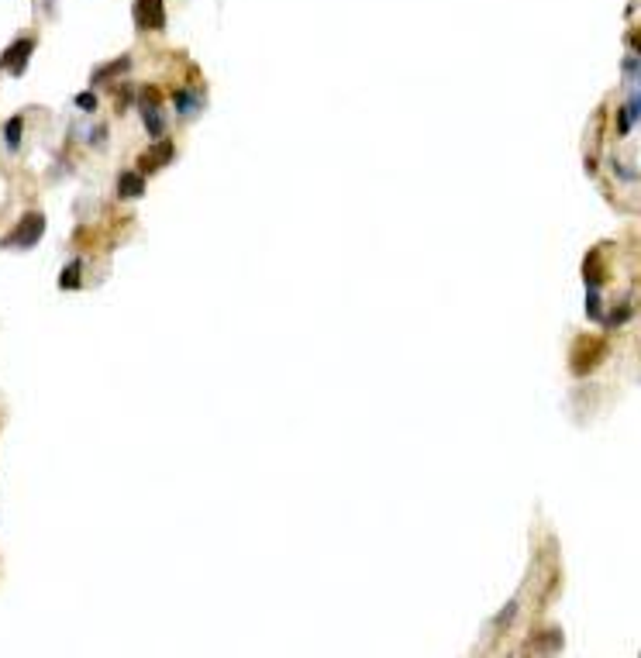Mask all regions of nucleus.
Wrapping results in <instances>:
<instances>
[{
    "mask_svg": "<svg viewBox=\"0 0 641 658\" xmlns=\"http://www.w3.org/2000/svg\"><path fill=\"white\" fill-rule=\"evenodd\" d=\"M76 107H83V110H97V96H93V94H80V96H76Z\"/></svg>",
    "mask_w": 641,
    "mask_h": 658,
    "instance_id": "12",
    "label": "nucleus"
},
{
    "mask_svg": "<svg viewBox=\"0 0 641 658\" xmlns=\"http://www.w3.org/2000/svg\"><path fill=\"white\" fill-rule=\"evenodd\" d=\"M173 103H176L180 114H193L200 100H197V94H190V90H180V94H173Z\"/></svg>",
    "mask_w": 641,
    "mask_h": 658,
    "instance_id": "10",
    "label": "nucleus"
},
{
    "mask_svg": "<svg viewBox=\"0 0 641 658\" xmlns=\"http://www.w3.org/2000/svg\"><path fill=\"white\" fill-rule=\"evenodd\" d=\"M142 121H145L149 135H156V138L166 131V121H163V114H159V107H156V90H145V94H142Z\"/></svg>",
    "mask_w": 641,
    "mask_h": 658,
    "instance_id": "4",
    "label": "nucleus"
},
{
    "mask_svg": "<svg viewBox=\"0 0 641 658\" xmlns=\"http://www.w3.org/2000/svg\"><path fill=\"white\" fill-rule=\"evenodd\" d=\"M635 121H638V100H635V96H631V103H628V107H624V117H621V124H617V131H621V135H628V131H631V124H635Z\"/></svg>",
    "mask_w": 641,
    "mask_h": 658,
    "instance_id": "11",
    "label": "nucleus"
},
{
    "mask_svg": "<svg viewBox=\"0 0 641 658\" xmlns=\"http://www.w3.org/2000/svg\"><path fill=\"white\" fill-rule=\"evenodd\" d=\"M131 66V59H117V62H110V66H103V69H97L93 73V83H103V80H110V76H117V73H124Z\"/></svg>",
    "mask_w": 641,
    "mask_h": 658,
    "instance_id": "9",
    "label": "nucleus"
},
{
    "mask_svg": "<svg viewBox=\"0 0 641 658\" xmlns=\"http://www.w3.org/2000/svg\"><path fill=\"white\" fill-rule=\"evenodd\" d=\"M135 24L142 31H163L166 28V7H163V0H135Z\"/></svg>",
    "mask_w": 641,
    "mask_h": 658,
    "instance_id": "2",
    "label": "nucleus"
},
{
    "mask_svg": "<svg viewBox=\"0 0 641 658\" xmlns=\"http://www.w3.org/2000/svg\"><path fill=\"white\" fill-rule=\"evenodd\" d=\"M35 52V42L31 38H17L7 52H3V59H0V69H10L14 76H21L24 69H28V56Z\"/></svg>",
    "mask_w": 641,
    "mask_h": 658,
    "instance_id": "3",
    "label": "nucleus"
},
{
    "mask_svg": "<svg viewBox=\"0 0 641 658\" xmlns=\"http://www.w3.org/2000/svg\"><path fill=\"white\" fill-rule=\"evenodd\" d=\"M80 269H83V262L76 259V262H69L66 269H63V276H59V286L63 289H76L80 286Z\"/></svg>",
    "mask_w": 641,
    "mask_h": 658,
    "instance_id": "8",
    "label": "nucleus"
},
{
    "mask_svg": "<svg viewBox=\"0 0 641 658\" xmlns=\"http://www.w3.org/2000/svg\"><path fill=\"white\" fill-rule=\"evenodd\" d=\"M173 155H176L173 142H166V138H163V142H159L152 152H145V155L138 159V166H142V173H156V169H163V166H166Z\"/></svg>",
    "mask_w": 641,
    "mask_h": 658,
    "instance_id": "5",
    "label": "nucleus"
},
{
    "mask_svg": "<svg viewBox=\"0 0 641 658\" xmlns=\"http://www.w3.org/2000/svg\"><path fill=\"white\" fill-rule=\"evenodd\" d=\"M21 128H24V117H21V114H17V117H10V121L3 124V142H7V149H10V152L21 145Z\"/></svg>",
    "mask_w": 641,
    "mask_h": 658,
    "instance_id": "7",
    "label": "nucleus"
},
{
    "mask_svg": "<svg viewBox=\"0 0 641 658\" xmlns=\"http://www.w3.org/2000/svg\"><path fill=\"white\" fill-rule=\"evenodd\" d=\"M142 193H145L142 173H121V176H117V196H124V200H138Z\"/></svg>",
    "mask_w": 641,
    "mask_h": 658,
    "instance_id": "6",
    "label": "nucleus"
},
{
    "mask_svg": "<svg viewBox=\"0 0 641 658\" xmlns=\"http://www.w3.org/2000/svg\"><path fill=\"white\" fill-rule=\"evenodd\" d=\"M42 235H45V217H42L38 210H31V214H24L21 224L3 238V248H31Z\"/></svg>",
    "mask_w": 641,
    "mask_h": 658,
    "instance_id": "1",
    "label": "nucleus"
}]
</instances>
